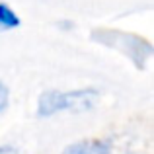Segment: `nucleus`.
Returning <instances> with one entry per match:
<instances>
[{"instance_id":"nucleus-3","label":"nucleus","mask_w":154,"mask_h":154,"mask_svg":"<svg viewBox=\"0 0 154 154\" xmlns=\"http://www.w3.org/2000/svg\"><path fill=\"white\" fill-rule=\"evenodd\" d=\"M20 26V18L10 6L0 4V27L2 29H14Z\"/></svg>"},{"instance_id":"nucleus-2","label":"nucleus","mask_w":154,"mask_h":154,"mask_svg":"<svg viewBox=\"0 0 154 154\" xmlns=\"http://www.w3.org/2000/svg\"><path fill=\"white\" fill-rule=\"evenodd\" d=\"M63 154H111V152L100 140H82V143L68 146Z\"/></svg>"},{"instance_id":"nucleus-4","label":"nucleus","mask_w":154,"mask_h":154,"mask_svg":"<svg viewBox=\"0 0 154 154\" xmlns=\"http://www.w3.org/2000/svg\"><path fill=\"white\" fill-rule=\"evenodd\" d=\"M6 105H8V88L0 82V113L6 109Z\"/></svg>"},{"instance_id":"nucleus-1","label":"nucleus","mask_w":154,"mask_h":154,"mask_svg":"<svg viewBox=\"0 0 154 154\" xmlns=\"http://www.w3.org/2000/svg\"><path fill=\"white\" fill-rule=\"evenodd\" d=\"M96 90H78V92H57L49 90L41 94L37 103V113L41 117H49L57 111H64V109H88L96 102Z\"/></svg>"}]
</instances>
